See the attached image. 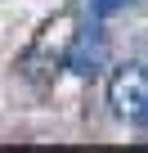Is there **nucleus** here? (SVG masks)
<instances>
[{
    "instance_id": "nucleus-1",
    "label": "nucleus",
    "mask_w": 148,
    "mask_h": 153,
    "mask_svg": "<svg viewBox=\"0 0 148 153\" xmlns=\"http://www.w3.org/2000/svg\"><path fill=\"white\" fill-rule=\"evenodd\" d=\"M108 104L121 122L148 126V68H139V63L117 68L112 81H108Z\"/></svg>"
},
{
    "instance_id": "nucleus-2",
    "label": "nucleus",
    "mask_w": 148,
    "mask_h": 153,
    "mask_svg": "<svg viewBox=\"0 0 148 153\" xmlns=\"http://www.w3.org/2000/svg\"><path fill=\"white\" fill-rule=\"evenodd\" d=\"M103 63H108V36H103L99 27H81L77 41H72V50H67V72L94 76Z\"/></svg>"
},
{
    "instance_id": "nucleus-3",
    "label": "nucleus",
    "mask_w": 148,
    "mask_h": 153,
    "mask_svg": "<svg viewBox=\"0 0 148 153\" xmlns=\"http://www.w3.org/2000/svg\"><path fill=\"white\" fill-rule=\"evenodd\" d=\"M130 0H85V9L94 14V18H108V14H117V9H126Z\"/></svg>"
}]
</instances>
